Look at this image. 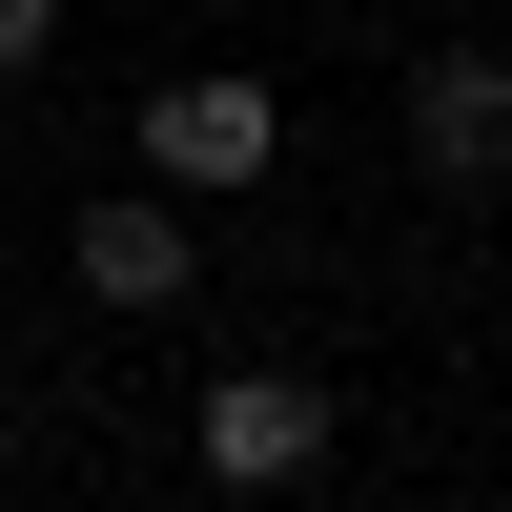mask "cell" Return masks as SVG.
Listing matches in <instances>:
<instances>
[{"label": "cell", "instance_id": "obj_1", "mask_svg": "<svg viewBox=\"0 0 512 512\" xmlns=\"http://www.w3.org/2000/svg\"><path fill=\"white\" fill-rule=\"evenodd\" d=\"M287 164V103L246 62H185V82H144V185H185V205H226V185H267Z\"/></svg>", "mask_w": 512, "mask_h": 512}, {"label": "cell", "instance_id": "obj_2", "mask_svg": "<svg viewBox=\"0 0 512 512\" xmlns=\"http://www.w3.org/2000/svg\"><path fill=\"white\" fill-rule=\"evenodd\" d=\"M62 267H82V308L144 328V308H185V287H205V226H185V185H144V205H82Z\"/></svg>", "mask_w": 512, "mask_h": 512}, {"label": "cell", "instance_id": "obj_3", "mask_svg": "<svg viewBox=\"0 0 512 512\" xmlns=\"http://www.w3.org/2000/svg\"><path fill=\"white\" fill-rule=\"evenodd\" d=\"M328 472V369H226L205 390V492H287Z\"/></svg>", "mask_w": 512, "mask_h": 512}, {"label": "cell", "instance_id": "obj_4", "mask_svg": "<svg viewBox=\"0 0 512 512\" xmlns=\"http://www.w3.org/2000/svg\"><path fill=\"white\" fill-rule=\"evenodd\" d=\"M410 164H431L451 205L512 185V62H492V41H431V62H410Z\"/></svg>", "mask_w": 512, "mask_h": 512}, {"label": "cell", "instance_id": "obj_5", "mask_svg": "<svg viewBox=\"0 0 512 512\" xmlns=\"http://www.w3.org/2000/svg\"><path fill=\"white\" fill-rule=\"evenodd\" d=\"M41 41H62V0H0V82H41Z\"/></svg>", "mask_w": 512, "mask_h": 512}, {"label": "cell", "instance_id": "obj_6", "mask_svg": "<svg viewBox=\"0 0 512 512\" xmlns=\"http://www.w3.org/2000/svg\"><path fill=\"white\" fill-rule=\"evenodd\" d=\"M0 451H21V390H0Z\"/></svg>", "mask_w": 512, "mask_h": 512}, {"label": "cell", "instance_id": "obj_7", "mask_svg": "<svg viewBox=\"0 0 512 512\" xmlns=\"http://www.w3.org/2000/svg\"><path fill=\"white\" fill-rule=\"evenodd\" d=\"M492 62H512V21H492Z\"/></svg>", "mask_w": 512, "mask_h": 512}]
</instances>
